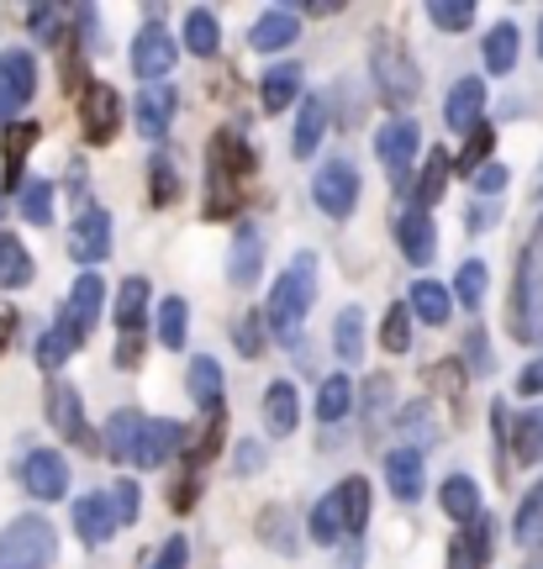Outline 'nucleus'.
<instances>
[{"instance_id": "f257e3e1", "label": "nucleus", "mask_w": 543, "mask_h": 569, "mask_svg": "<svg viewBox=\"0 0 543 569\" xmlns=\"http://www.w3.org/2000/svg\"><path fill=\"white\" fill-rule=\"evenodd\" d=\"M254 169H259V159H254L248 138H243L238 127H221L217 138H211V148H206V222L238 217Z\"/></svg>"}, {"instance_id": "f03ea898", "label": "nucleus", "mask_w": 543, "mask_h": 569, "mask_svg": "<svg viewBox=\"0 0 543 569\" xmlns=\"http://www.w3.org/2000/svg\"><path fill=\"white\" fill-rule=\"evenodd\" d=\"M506 322L517 343H543V227L527 238L517 280H512V301H506Z\"/></svg>"}, {"instance_id": "7ed1b4c3", "label": "nucleus", "mask_w": 543, "mask_h": 569, "mask_svg": "<svg viewBox=\"0 0 543 569\" xmlns=\"http://www.w3.org/2000/svg\"><path fill=\"white\" fill-rule=\"evenodd\" d=\"M312 301H317V253H296V259L285 264V274L275 280V290H269L264 322L275 327L280 338H290V332L306 322Z\"/></svg>"}, {"instance_id": "20e7f679", "label": "nucleus", "mask_w": 543, "mask_h": 569, "mask_svg": "<svg viewBox=\"0 0 543 569\" xmlns=\"http://www.w3.org/2000/svg\"><path fill=\"white\" fill-rule=\"evenodd\" d=\"M59 553V532L48 517H17L0 532V569H48Z\"/></svg>"}, {"instance_id": "39448f33", "label": "nucleus", "mask_w": 543, "mask_h": 569, "mask_svg": "<svg viewBox=\"0 0 543 569\" xmlns=\"http://www.w3.org/2000/svg\"><path fill=\"white\" fill-rule=\"evenodd\" d=\"M369 69H375V84H381V96L391 106H412L417 101V90H423V74H417V63L406 59V48L396 38H375L369 48Z\"/></svg>"}, {"instance_id": "423d86ee", "label": "nucleus", "mask_w": 543, "mask_h": 569, "mask_svg": "<svg viewBox=\"0 0 543 569\" xmlns=\"http://www.w3.org/2000/svg\"><path fill=\"white\" fill-rule=\"evenodd\" d=\"M312 201L323 206L333 222H343V217H354V206H359V163L354 159H327L323 169H317V180H312Z\"/></svg>"}, {"instance_id": "0eeeda50", "label": "nucleus", "mask_w": 543, "mask_h": 569, "mask_svg": "<svg viewBox=\"0 0 543 569\" xmlns=\"http://www.w3.org/2000/svg\"><path fill=\"white\" fill-rule=\"evenodd\" d=\"M38 96V59L27 48H6L0 53V127L17 122V111Z\"/></svg>"}, {"instance_id": "6e6552de", "label": "nucleus", "mask_w": 543, "mask_h": 569, "mask_svg": "<svg viewBox=\"0 0 543 569\" xmlns=\"http://www.w3.org/2000/svg\"><path fill=\"white\" fill-rule=\"evenodd\" d=\"M121 117H127V106H121V96L111 90V84L90 80L80 96V127H85V142L90 148H106V142L121 132Z\"/></svg>"}, {"instance_id": "1a4fd4ad", "label": "nucleus", "mask_w": 543, "mask_h": 569, "mask_svg": "<svg viewBox=\"0 0 543 569\" xmlns=\"http://www.w3.org/2000/svg\"><path fill=\"white\" fill-rule=\"evenodd\" d=\"M417 148H423V132H417V122H406V117H396V122H385L375 132V153H381L385 174L396 184H406L412 163H417Z\"/></svg>"}, {"instance_id": "9d476101", "label": "nucleus", "mask_w": 543, "mask_h": 569, "mask_svg": "<svg viewBox=\"0 0 543 569\" xmlns=\"http://www.w3.org/2000/svg\"><path fill=\"white\" fill-rule=\"evenodd\" d=\"M21 486L32 501H63L69 496V459L53 453V448H38L21 459Z\"/></svg>"}, {"instance_id": "9b49d317", "label": "nucleus", "mask_w": 543, "mask_h": 569, "mask_svg": "<svg viewBox=\"0 0 543 569\" xmlns=\"http://www.w3.org/2000/svg\"><path fill=\"white\" fill-rule=\"evenodd\" d=\"M48 422H53V432H59L63 443H75V448H96V432L85 427L80 390L69 386V380H53V386H48Z\"/></svg>"}, {"instance_id": "f8f14e48", "label": "nucleus", "mask_w": 543, "mask_h": 569, "mask_svg": "<svg viewBox=\"0 0 543 569\" xmlns=\"http://www.w3.org/2000/svg\"><path fill=\"white\" fill-rule=\"evenodd\" d=\"M169 69H175V32H164L159 21H148L132 38V74L148 84H164Z\"/></svg>"}, {"instance_id": "ddd939ff", "label": "nucleus", "mask_w": 543, "mask_h": 569, "mask_svg": "<svg viewBox=\"0 0 543 569\" xmlns=\"http://www.w3.org/2000/svg\"><path fill=\"white\" fill-rule=\"evenodd\" d=\"M69 253L80 259V264H101L106 253H111V217H106L101 206H85L75 227H69Z\"/></svg>"}, {"instance_id": "4468645a", "label": "nucleus", "mask_w": 543, "mask_h": 569, "mask_svg": "<svg viewBox=\"0 0 543 569\" xmlns=\"http://www.w3.org/2000/svg\"><path fill=\"white\" fill-rule=\"evenodd\" d=\"M185 432L175 422H164V417H142V432H138V453H132V465L138 469H164L175 453H180Z\"/></svg>"}, {"instance_id": "2eb2a0df", "label": "nucleus", "mask_w": 543, "mask_h": 569, "mask_svg": "<svg viewBox=\"0 0 543 569\" xmlns=\"http://www.w3.org/2000/svg\"><path fill=\"white\" fill-rule=\"evenodd\" d=\"M491 553H496V522H491V517H475V522L448 543V569H485Z\"/></svg>"}, {"instance_id": "dca6fc26", "label": "nucleus", "mask_w": 543, "mask_h": 569, "mask_svg": "<svg viewBox=\"0 0 543 569\" xmlns=\"http://www.w3.org/2000/svg\"><path fill=\"white\" fill-rule=\"evenodd\" d=\"M185 390H190V401H196L206 417H227V396H221V365L211 359V353H196V359H190Z\"/></svg>"}, {"instance_id": "f3484780", "label": "nucleus", "mask_w": 543, "mask_h": 569, "mask_svg": "<svg viewBox=\"0 0 543 569\" xmlns=\"http://www.w3.org/2000/svg\"><path fill=\"white\" fill-rule=\"evenodd\" d=\"M117 528H121V522H117V501H111V496L90 490V496H80V501H75V532H80L90 549H96V543H106Z\"/></svg>"}, {"instance_id": "a211bd4d", "label": "nucleus", "mask_w": 543, "mask_h": 569, "mask_svg": "<svg viewBox=\"0 0 543 569\" xmlns=\"http://www.w3.org/2000/svg\"><path fill=\"white\" fill-rule=\"evenodd\" d=\"M101 306H106V284H101V274H80V280L69 284V301H63L59 317L85 338V332L96 327V317H101Z\"/></svg>"}, {"instance_id": "6ab92c4d", "label": "nucleus", "mask_w": 543, "mask_h": 569, "mask_svg": "<svg viewBox=\"0 0 543 569\" xmlns=\"http://www.w3.org/2000/svg\"><path fill=\"white\" fill-rule=\"evenodd\" d=\"M38 138H42L38 122H11V127H6V142H0V184H6V190H17V184H21L27 153L38 148Z\"/></svg>"}, {"instance_id": "aec40b11", "label": "nucleus", "mask_w": 543, "mask_h": 569, "mask_svg": "<svg viewBox=\"0 0 543 569\" xmlns=\"http://www.w3.org/2000/svg\"><path fill=\"white\" fill-rule=\"evenodd\" d=\"M481 111H485V80H460L448 90V101H443V122L454 127V132H475L481 127Z\"/></svg>"}, {"instance_id": "412c9836", "label": "nucleus", "mask_w": 543, "mask_h": 569, "mask_svg": "<svg viewBox=\"0 0 543 569\" xmlns=\"http://www.w3.org/2000/svg\"><path fill=\"white\" fill-rule=\"evenodd\" d=\"M296 38H302V21H296V11L275 6V11H264V17L254 21L248 48H254V53H280V48H290Z\"/></svg>"}, {"instance_id": "4be33fe9", "label": "nucleus", "mask_w": 543, "mask_h": 569, "mask_svg": "<svg viewBox=\"0 0 543 569\" xmlns=\"http://www.w3.org/2000/svg\"><path fill=\"white\" fill-rule=\"evenodd\" d=\"M132 117H138L142 138L159 142L169 132V122H175V84H148L138 96V106H132Z\"/></svg>"}, {"instance_id": "5701e85b", "label": "nucleus", "mask_w": 543, "mask_h": 569, "mask_svg": "<svg viewBox=\"0 0 543 569\" xmlns=\"http://www.w3.org/2000/svg\"><path fill=\"white\" fill-rule=\"evenodd\" d=\"M396 243H402L406 264H433V253H438V227L427 211H406L402 222H396Z\"/></svg>"}, {"instance_id": "b1692460", "label": "nucleus", "mask_w": 543, "mask_h": 569, "mask_svg": "<svg viewBox=\"0 0 543 569\" xmlns=\"http://www.w3.org/2000/svg\"><path fill=\"white\" fill-rule=\"evenodd\" d=\"M259 269H264V238L254 222L238 227V238H233V259H227V280L233 284H259Z\"/></svg>"}, {"instance_id": "393cba45", "label": "nucleus", "mask_w": 543, "mask_h": 569, "mask_svg": "<svg viewBox=\"0 0 543 569\" xmlns=\"http://www.w3.org/2000/svg\"><path fill=\"white\" fill-rule=\"evenodd\" d=\"M302 422V401H296V386L290 380H275L264 390V432L269 438H290Z\"/></svg>"}, {"instance_id": "a878e982", "label": "nucleus", "mask_w": 543, "mask_h": 569, "mask_svg": "<svg viewBox=\"0 0 543 569\" xmlns=\"http://www.w3.org/2000/svg\"><path fill=\"white\" fill-rule=\"evenodd\" d=\"M385 480L396 501H417L423 496V453L417 448H391L385 453Z\"/></svg>"}, {"instance_id": "bb28decb", "label": "nucleus", "mask_w": 543, "mask_h": 569, "mask_svg": "<svg viewBox=\"0 0 543 569\" xmlns=\"http://www.w3.org/2000/svg\"><path fill=\"white\" fill-rule=\"evenodd\" d=\"M302 96V63H275L269 74L259 80V101H264V111H290V101Z\"/></svg>"}, {"instance_id": "cd10ccee", "label": "nucleus", "mask_w": 543, "mask_h": 569, "mask_svg": "<svg viewBox=\"0 0 543 569\" xmlns=\"http://www.w3.org/2000/svg\"><path fill=\"white\" fill-rule=\"evenodd\" d=\"M438 501H443V511L454 517V522H475V517H485V507H481V486L470 480V475H448L443 480V490H438Z\"/></svg>"}, {"instance_id": "c85d7f7f", "label": "nucleus", "mask_w": 543, "mask_h": 569, "mask_svg": "<svg viewBox=\"0 0 543 569\" xmlns=\"http://www.w3.org/2000/svg\"><path fill=\"white\" fill-rule=\"evenodd\" d=\"M406 306H412V317L427 327H443L448 322V311H454V301H448V284L438 280H417L412 290H406Z\"/></svg>"}, {"instance_id": "c756f323", "label": "nucleus", "mask_w": 543, "mask_h": 569, "mask_svg": "<svg viewBox=\"0 0 543 569\" xmlns=\"http://www.w3.org/2000/svg\"><path fill=\"white\" fill-rule=\"evenodd\" d=\"M185 48L196 53V59H211L221 48V21L217 11H206V6H190L185 11Z\"/></svg>"}, {"instance_id": "7c9ffc66", "label": "nucleus", "mask_w": 543, "mask_h": 569, "mask_svg": "<svg viewBox=\"0 0 543 569\" xmlns=\"http://www.w3.org/2000/svg\"><path fill=\"white\" fill-rule=\"evenodd\" d=\"M32 253H27V243L21 238H11V232H0V290H21V284H32Z\"/></svg>"}, {"instance_id": "2f4dec72", "label": "nucleus", "mask_w": 543, "mask_h": 569, "mask_svg": "<svg viewBox=\"0 0 543 569\" xmlns=\"http://www.w3.org/2000/svg\"><path fill=\"white\" fill-rule=\"evenodd\" d=\"M333 490H338V501H343V532L359 538L364 522H369V480H364V475H348V480Z\"/></svg>"}, {"instance_id": "473e14b6", "label": "nucleus", "mask_w": 543, "mask_h": 569, "mask_svg": "<svg viewBox=\"0 0 543 569\" xmlns=\"http://www.w3.org/2000/svg\"><path fill=\"white\" fill-rule=\"evenodd\" d=\"M80 343H85V338L59 317V322H53L38 338V369H48V375H53V369H63V359H69V353H75Z\"/></svg>"}, {"instance_id": "72a5a7b5", "label": "nucleus", "mask_w": 543, "mask_h": 569, "mask_svg": "<svg viewBox=\"0 0 543 569\" xmlns=\"http://www.w3.org/2000/svg\"><path fill=\"white\" fill-rule=\"evenodd\" d=\"M138 432H142L138 411H117V417L106 422V453H111L117 465H132V453H138Z\"/></svg>"}, {"instance_id": "f704fd0d", "label": "nucleus", "mask_w": 543, "mask_h": 569, "mask_svg": "<svg viewBox=\"0 0 543 569\" xmlns=\"http://www.w3.org/2000/svg\"><path fill=\"white\" fill-rule=\"evenodd\" d=\"M148 290H154V284L142 280V274H132V280L117 290V327L121 332H142V317H148Z\"/></svg>"}, {"instance_id": "c9c22d12", "label": "nucleus", "mask_w": 543, "mask_h": 569, "mask_svg": "<svg viewBox=\"0 0 543 569\" xmlns=\"http://www.w3.org/2000/svg\"><path fill=\"white\" fill-rule=\"evenodd\" d=\"M448 169H454V159L443 148H427V169H423V180H417V211L433 217V206L443 201V184H448Z\"/></svg>"}, {"instance_id": "e433bc0d", "label": "nucleus", "mask_w": 543, "mask_h": 569, "mask_svg": "<svg viewBox=\"0 0 543 569\" xmlns=\"http://www.w3.org/2000/svg\"><path fill=\"white\" fill-rule=\"evenodd\" d=\"M512 453H517V465H543V407L517 417V427H512Z\"/></svg>"}, {"instance_id": "4c0bfd02", "label": "nucleus", "mask_w": 543, "mask_h": 569, "mask_svg": "<svg viewBox=\"0 0 543 569\" xmlns=\"http://www.w3.org/2000/svg\"><path fill=\"white\" fill-rule=\"evenodd\" d=\"M333 348H338L343 365H359L364 353V311L359 306H343L338 322H333Z\"/></svg>"}, {"instance_id": "58836bf2", "label": "nucleus", "mask_w": 543, "mask_h": 569, "mask_svg": "<svg viewBox=\"0 0 543 569\" xmlns=\"http://www.w3.org/2000/svg\"><path fill=\"white\" fill-rule=\"evenodd\" d=\"M512 538L527 543V549H543V480L523 496V507H517V517H512Z\"/></svg>"}, {"instance_id": "ea45409f", "label": "nucleus", "mask_w": 543, "mask_h": 569, "mask_svg": "<svg viewBox=\"0 0 543 569\" xmlns=\"http://www.w3.org/2000/svg\"><path fill=\"white\" fill-rule=\"evenodd\" d=\"M323 127H327V111L317 96H306L302 101V122L290 132V148H296V159H312L317 153V142H323Z\"/></svg>"}, {"instance_id": "a19ab883", "label": "nucleus", "mask_w": 543, "mask_h": 569, "mask_svg": "<svg viewBox=\"0 0 543 569\" xmlns=\"http://www.w3.org/2000/svg\"><path fill=\"white\" fill-rule=\"evenodd\" d=\"M485 69L491 74H512L517 69V27L512 21L491 27V38H485Z\"/></svg>"}, {"instance_id": "79ce46f5", "label": "nucleus", "mask_w": 543, "mask_h": 569, "mask_svg": "<svg viewBox=\"0 0 543 569\" xmlns=\"http://www.w3.org/2000/svg\"><path fill=\"white\" fill-rule=\"evenodd\" d=\"M348 407H354V386H348V375H327L323 390H317V417L333 427V422L348 417Z\"/></svg>"}, {"instance_id": "37998d69", "label": "nucleus", "mask_w": 543, "mask_h": 569, "mask_svg": "<svg viewBox=\"0 0 543 569\" xmlns=\"http://www.w3.org/2000/svg\"><path fill=\"white\" fill-rule=\"evenodd\" d=\"M185 338H190V306L180 296H169V301H159V343L185 348Z\"/></svg>"}, {"instance_id": "c03bdc74", "label": "nucleus", "mask_w": 543, "mask_h": 569, "mask_svg": "<svg viewBox=\"0 0 543 569\" xmlns=\"http://www.w3.org/2000/svg\"><path fill=\"white\" fill-rule=\"evenodd\" d=\"M485 284H491V269L481 264V259H464L460 264V274H454V296H460L470 311H481V301H485Z\"/></svg>"}, {"instance_id": "a18cd8bd", "label": "nucleus", "mask_w": 543, "mask_h": 569, "mask_svg": "<svg viewBox=\"0 0 543 569\" xmlns=\"http://www.w3.org/2000/svg\"><path fill=\"white\" fill-rule=\"evenodd\" d=\"M381 348L385 353H406V348H412V306H385Z\"/></svg>"}, {"instance_id": "49530a36", "label": "nucleus", "mask_w": 543, "mask_h": 569, "mask_svg": "<svg viewBox=\"0 0 543 569\" xmlns=\"http://www.w3.org/2000/svg\"><path fill=\"white\" fill-rule=\"evenodd\" d=\"M312 538H317V543H338V538H343V501H338V490H327L323 501H317V511H312Z\"/></svg>"}, {"instance_id": "de8ad7c7", "label": "nucleus", "mask_w": 543, "mask_h": 569, "mask_svg": "<svg viewBox=\"0 0 543 569\" xmlns=\"http://www.w3.org/2000/svg\"><path fill=\"white\" fill-rule=\"evenodd\" d=\"M148 196H154V206H175V196H180V169H175V159H154L148 163Z\"/></svg>"}, {"instance_id": "09e8293b", "label": "nucleus", "mask_w": 543, "mask_h": 569, "mask_svg": "<svg viewBox=\"0 0 543 569\" xmlns=\"http://www.w3.org/2000/svg\"><path fill=\"white\" fill-rule=\"evenodd\" d=\"M21 217H27L32 227H48V222H53V184H48V180L21 184Z\"/></svg>"}, {"instance_id": "8fccbe9b", "label": "nucleus", "mask_w": 543, "mask_h": 569, "mask_svg": "<svg viewBox=\"0 0 543 569\" xmlns=\"http://www.w3.org/2000/svg\"><path fill=\"white\" fill-rule=\"evenodd\" d=\"M427 21H433L438 32H464V27L475 21V6H470V0H433V6H427Z\"/></svg>"}, {"instance_id": "3c124183", "label": "nucleus", "mask_w": 543, "mask_h": 569, "mask_svg": "<svg viewBox=\"0 0 543 569\" xmlns=\"http://www.w3.org/2000/svg\"><path fill=\"white\" fill-rule=\"evenodd\" d=\"M491 142H496V132H491V127L481 122V127H475V132H470V142H464V153H460V163H454V169L475 180V174H481V169H485V159H491Z\"/></svg>"}, {"instance_id": "603ef678", "label": "nucleus", "mask_w": 543, "mask_h": 569, "mask_svg": "<svg viewBox=\"0 0 543 569\" xmlns=\"http://www.w3.org/2000/svg\"><path fill=\"white\" fill-rule=\"evenodd\" d=\"M264 327L269 322H259V311H248V317L238 322V338H233V343H238L243 359H259L264 353Z\"/></svg>"}, {"instance_id": "864d4df0", "label": "nucleus", "mask_w": 543, "mask_h": 569, "mask_svg": "<svg viewBox=\"0 0 543 569\" xmlns=\"http://www.w3.org/2000/svg\"><path fill=\"white\" fill-rule=\"evenodd\" d=\"M111 501H117V522H138V511H142V490L132 486V480H121V486L111 490Z\"/></svg>"}, {"instance_id": "5fc2aeb1", "label": "nucleus", "mask_w": 543, "mask_h": 569, "mask_svg": "<svg viewBox=\"0 0 543 569\" xmlns=\"http://www.w3.org/2000/svg\"><path fill=\"white\" fill-rule=\"evenodd\" d=\"M464 353H470V369H475V375H491V343H485L481 327H470V343H464Z\"/></svg>"}, {"instance_id": "6e6d98bb", "label": "nucleus", "mask_w": 543, "mask_h": 569, "mask_svg": "<svg viewBox=\"0 0 543 569\" xmlns=\"http://www.w3.org/2000/svg\"><path fill=\"white\" fill-rule=\"evenodd\" d=\"M185 565H190V543L185 538H169L159 549V559H154V569H185Z\"/></svg>"}, {"instance_id": "4d7b16f0", "label": "nucleus", "mask_w": 543, "mask_h": 569, "mask_svg": "<svg viewBox=\"0 0 543 569\" xmlns=\"http://www.w3.org/2000/svg\"><path fill=\"white\" fill-rule=\"evenodd\" d=\"M259 528L275 532V549H285V553L296 549V543H290V532H285V511H280V507H275V511H264V522H259Z\"/></svg>"}, {"instance_id": "13d9d810", "label": "nucleus", "mask_w": 543, "mask_h": 569, "mask_svg": "<svg viewBox=\"0 0 543 569\" xmlns=\"http://www.w3.org/2000/svg\"><path fill=\"white\" fill-rule=\"evenodd\" d=\"M502 184H506V169H502V163H485L481 174H475V190H481V196H496Z\"/></svg>"}, {"instance_id": "bf43d9fd", "label": "nucleus", "mask_w": 543, "mask_h": 569, "mask_svg": "<svg viewBox=\"0 0 543 569\" xmlns=\"http://www.w3.org/2000/svg\"><path fill=\"white\" fill-rule=\"evenodd\" d=\"M517 390H523V396H543V359H533V365L517 375Z\"/></svg>"}, {"instance_id": "052dcab7", "label": "nucleus", "mask_w": 543, "mask_h": 569, "mask_svg": "<svg viewBox=\"0 0 543 569\" xmlns=\"http://www.w3.org/2000/svg\"><path fill=\"white\" fill-rule=\"evenodd\" d=\"M491 222H496V206H475V211L464 217V227H470V232H485Z\"/></svg>"}, {"instance_id": "680f3d73", "label": "nucleus", "mask_w": 543, "mask_h": 569, "mask_svg": "<svg viewBox=\"0 0 543 569\" xmlns=\"http://www.w3.org/2000/svg\"><path fill=\"white\" fill-rule=\"evenodd\" d=\"M264 465V448L259 443H243L238 448V475H248V469H259Z\"/></svg>"}, {"instance_id": "e2e57ef3", "label": "nucleus", "mask_w": 543, "mask_h": 569, "mask_svg": "<svg viewBox=\"0 0 543 569\" xmlns=\"http://www.w3.org/2000/svg\"><path fill=\"white\" fill-rule=\"evenodd\" d=\"M6 327H11V322L0 317V353H6V343H11V332H6Z\"/></svg>"}, {"instance_id": "0e129e2a", "label": "nucleus", "mask_w": 543, "mask_h": 569, "mask_svg": "<svg viewBox=\"0 0 543 569\" xmlns=\"http://www.w3.org/2000/svg\"><path fill=\"white\" fill-rule=\"evenodd\" d=\"M539 59H543V21H539Z\"/></svg>"}]
</instances>
